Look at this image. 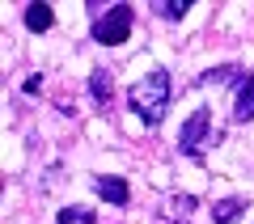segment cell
<instances>
[{
    "instance_id": "6da1fadb",
    "label": "cell",
    "mask_w": 254,
    "mask_h": 224,
    "mask_svg": "<svg viewBox=\"0 0 254 224\" xmlns=\"http://www.w3.org/2000/svg\"><path fill=\"white\" fill-rule=\"evenodd\" d=\"M170 93H174V81L165 68H153L148 76H140L131 89H127V106L136 110V118L144 127H157L170 110Z\"/></svg>"
},
{
    "instance_id": "7a4b0ae2",
    "label": "cell",
    "mask_w": 254,
    "mask_h": 224,
    "mask_svg": "<svg viewBox=\"0 0 254 224\" xmlns=\"http://www.w3.org/2000/svg\"><path fill=\"white\" fill-rule=\"evenodd\" d=\"M89 34H93V43H102V47L127 43V34H131V4H110L106 13H98Z\"/></svg>"
},
{
    "instance_id": "3957f363",
    "label": "cell",
    "mask_w": 254,
    "mask_h": 224,
    "mask_svg": "<svg viewBox=\"0 0 254 224\" xmlns=\"http://www.w3.org/2000/svg\"><path fill=\"white\" fill-rule=\"evenodd\" d=\"M208 131H212V110L199 106L187 123H182V131H178V153L190 157V161H199V157H203V144H208Z\"/></svg>"
},
{
    "instance_id": "277c9868",
    "label": "cell",
    "mask_w": 254,
    "mask_h": 224,
    "mask_svg": "<svg viewBox=\"0 0 254 224\" xmlns=\"http://www.w3.org/2000/svg\"><path fill=\"white\" fill-rule=\"evenodd\" d=\"M93 190H98V199H106V203H115V207L131 203V186H127L123 178H110V173H98V178H93Z\"/></svg>"
},
{
    "instance_id": "5b68a950",
    "label": "cell",
    "mask_w": 254,
    "mask_h": 224,
    "mask_svg": "<svg viewBox=\"0 0 254 224\" xmlns=\"http://www.w3.org/2000/svg\"><path fill=\"white\" fill-rule=\"evenodd\" d=\"M51 26H55V13H51V4H43V0L26 4V30H30V34H47Z\"/></svg>"
},
{
    "instance_id": "8992f818",
    "label": "cell",
    "mask_w": 254,
    "mask_h": 224,
    "mask_svg": "<svg viewBox=\"0 0 254 224\" xmlns=\"http://www.w3.org/2000/svg\"><path fill=\"white\" fill-rule=\"evenodd\" d=\"M233 118H237V123H250V118H254V72H250V76L242 81V89H237Z\"/></svg>"
},
{
    "instance_id": "52a82bcc",
    "label": "cell",
    "mask_w": 254,
    "mask_h": 224,
    "mask_svg": "<svg viewBox=\"0 0 254 224\" xmlns=\"http://www.w3.org/2000/svg\"><path fill=\"white\" fill-rule=\"evenodd\" d=\"M89 93H93V102H98L102 110L110 106V98H115V85H110V72H102V68H93V72H89Z\"/></svg>"
},
{
    "instance_id": "ba28073f",
    "label": "cell",
    "mask_w": 254,
    "mask_h": 224,
    "mask_svg": "<svg viewBox=\"0 0 254 224\" xmlns=\"http://www.w3.org/2000/svg\"><path fill=\"white\" fill-rule=\"evenodd\" d=\"M242 212H246V199L242 195H229V199H220V203H212V220H216V224H233Z\"/></svg>"
},
{
    "instance_id": "9c48e42d",
    "label": "cell",
    "mask_w": 254,
    "mask_h": 224,
    "mask_svg": "<svg viewBox=\"0 0 254 224\" xmlns=\"http://www.w3.org/2000/svg\"><path fill=\"white\" fill-rule=\"evenodd\" d=\"M195 207H199V199H195V195H170L161 216H170V220H187V216H195Z\"/></svg>"
},
{
    "instance_id": "30bf717a",
    "label": "cell",
    "mask_w": 254,
    "mask_h": 224,
    "mask_svg": "<svg viewBox=\"0 0 254 224\" xmlns=\"http://www.w3.org/2000/svg\"><path fill=\"white\" fill-rule=\"evenodd\" d=\"M148 9L165 21H178V17H187V9H195V0H153Z\"/></svg>"
},
{
    "instance_id": "8fae6325",
    "label": "cell",
    "mask_w": 254,
    "mask_h": 224,
    "mask_svg": "<svg viewBox=\"0 0 254 224\" xmlns=\"http://www.w3.org/2000/svg\"><path fill=\"white\" fill-rule=\"evenodd\" d=\"M233 76H242V68H233V63H220V68H208L203 76H195V85H229Z\"/></svg>"
},
{
    "instance_id": "7c38bea8",
    "label": "cell",
    "mask_w": 254,
    "mask_h": 224,
    "mask_svg": "<svg viewBox=\"0 0 254 224\" xmlns=\"http://www.w3.org/2000/svg\"><path fill=\"white\" fill-rule=\"evenodd\" d=\"M98 216L89 212V207H60L55 212V224H93Z\"/></svg>"
}]
</instances>
